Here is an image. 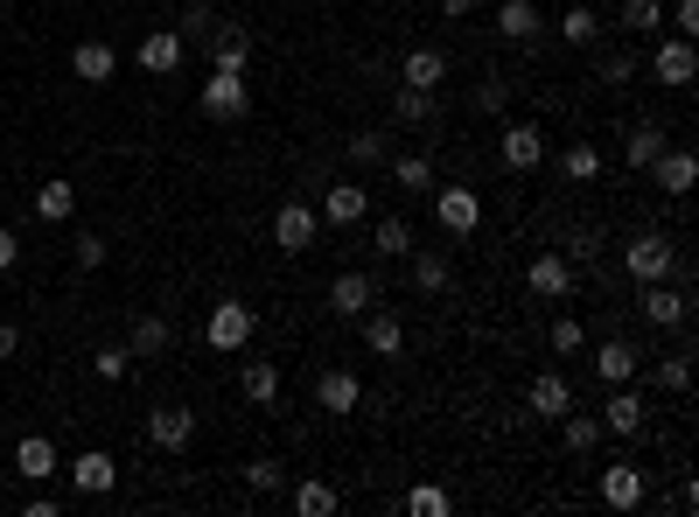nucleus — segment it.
<instances>
[{"label": "nucleus", "mask_w": 699, "mask_h": 517, "mask_svg": "<svg viewBox=\"0 0 699 517\" xmlns=\"http://www.w3.org/2000/svg\"><path fill=\"white\" fill-rule=\"evenodd\" d=\"M357 322H365V343H371V357H399V350H406V329H399V315L371 308V315H357Z\"/></svg>", "instance_id": "obj_26"}, {"label": "nucleus", "mask_w": 699, "mask_h": 517, "mask_svg": "<svg viewBox=\"0 0 699 517\" xmlns=\"http://www.w3.org/2000/svg\"><path fill=\"white\" fill-rule=\"evenodd\" d=\"M168 343H175V329H168L162 315H140V322H134V335H126V350H134V357H162Z\"/></svg>", "instance_id": "obj_31"}, {"label": "nucleus", "mask_w": 699, "mask_h": 517, "mask_svg": "<svg viewBox=\"0 0 699 517\" xmlns=\"http://www.w3.org/2000/svg\"><path fill=\"white\" fill-rule=\"evenodd\" d=\"M525 287H532L538 301H566V294H574V266H566L560 252H538L532 266H525Z\"/></svg>", "instance_id": "obj_14"}, {"label": "nucleus", "mask_w": 699, "mask_h": 517, "mask_svg": "<svg viewBox=\"0 0 699 517\" xmlns=\"http://www.w3.org/2000/svg\"><path fill=\"white\" fill-rule=\"evenodd\" d=\"M637 308H643V322H651V329H686L692 322V294L686 287H664V280H651Z\"/></svg>", "instance_id": "obj_8"}, {"label": "nucleus", "mask_w": 699, "mask_h": 517, "mask_svg": "<svg viewBox=\"0 0 699 517\" xmlns=\"http://www.w3.org/2000/svg\"><path fill=\"white\" fill-rule=\"evenodd\" d=\"M64 476H70V489H77V497H106V489L119 482V461H113L106 448H91V455L64 461Z\"/></svg>", "instance_id": "obj_9"}, {"label": "nucleus", "mask_w": 699, "mask_h": 517, "mask_svg": "<svg viewBox=\"0 0 699 517\" xmlns=\"http://www.w3.org/2000/svg\"><path fill=\"white\" fill-rule=\"evenodd\" d=\"M365 217H371V189H357V183H336V189H322V224L350 231V224H365Z\"/></svg>", "instance_id": "obj_15"}, {"label": "nucleus", "mask_w": 699, "mask_h": 517, "mask_svg": "<svg viewBox=\"0 0 699 517\" xmlns=\"http://www.w3.org/2000/svg\"><path fill=\"white\" fill-rule=\"evenodd\" d=\"M671 29H679L686 42H699V0H679V8H671Z\"/></svg>", "instance_id": "obj_51"}, {"label": "nucleus", "mask_w": 699, "mask_h": 517, "mask_svg": "<svg viewBox=\"0 0 699 517\" xmlns=\"http://www.w3.org/2000/svg\"><path fill=\"white\" fill-rule=\"evenodd\" d=\"M245 113H252L245 70H211V77H203V119H224V126H239Z\"/></svg>", "instance_id": "obj_2"}, {"label": "nucleus", "mask_w": 699, "mask_h": 517, "mask_svg": "<svg viewBox=\"0 0 699 517\" xmlns=\"http://www.w3.org/2000/svg\"><path fill=\"white\" fill-rule=\"evenodd\" d=\"M602 504L609 510H637L643 504V469H637V461H609V469H602Z\"/></svg>", "instance_id": "obj_19"}, {"label": "nucleus", "mask_w": 699, "mask_h": 517, "mask_svg": "<svg viewBox=\"0 0 699 517\" xmlns=\"http://www.w3.org/2000/svg\"><path fill=\"white\" fill-rule=\"evenodd\" d=\"M560 36L574 42V49H594V36H602V14H594V8H566V14H560Z\"/></svg>", "instance_id": "obj_37"}, {"label": "nucleus", "mask_w": 699, "mask_h": 517, "mask_svg": "<svg viewBox=\"0 0 699 517\" xmlns=\"http://www.w3.org/2000/svg\"><path fill=\"white\" fill-rule=\"evenodd\" d=\"M183 36H175V29H147L140 36V49H134V64L147 70V77H168V70H183Z\"/></svg>", "instance_id": "obj_11"}, {"label": "nucleus", "mask_w": 699, "mask_h": 517, "mask_svg": "<svg viewBox=\"0 0 699 517\" xmlns=\"http://www.w3.org/2000/svg\"><path fill=\"white\" fill-rule=\"evenodd\" d=\"M406 258H412V287H420V294H441L448 280H455L448 273V252H420V245H412Z\"/></svg>", "instance_id": "obj_28"}, {"label": "nucleus", "mask_w": 699, "mask_h": 517, "mask_svg": "<svg viewBox=\"0 0 699 517\" xmlns=\"http://www.w3.org/2000/svg\"><path fill=\"white\" fill-rule=\"evenodd\" d=\"M434 196V224L455 231V238H469V231L483 224V196L476 189H427Z\"/></svg>", "instance_id": "obj_7"}, {"label": "nucleus", "mask_w": 699, "mask_h": 517, "mask_svg": "<svg viewBox=\"0 0 699 517\" xmlns=\"http://www.w3.org/2000/svg\"><path fill=\"white\" fill-rule=\"evenodd\" d=\"M538 29H546V14H538L532 0H504L497 8V36L504 42H538Z\"/></svg>", "instance_id": "obj_22"}, {"label": "nucleus", "mask_w": 699, "mask_h": 517, "mask_svg": "<svg viewBox=\"0 0 699 517\" xmlns=\"http://www.w3.org/2000/svg\"><path fill=\"white\" fill-rule=\"evenodd\" d=\"M36 217H42V224H70V217H77V189H70V183H42V189H36Z\"/></svg>", "instance_id": "obj_30"}, {"label": "nucleus", "mask_w": 699, "mask_h": 517, "mask_svg": "<svg viewBox=\"0 0 699 517\" xmlns=\"http://www.w3.org/2000/svg\"><path fill=\"white\" fill-rule=\"evenodd\" d=\"M434 8H441L448 21H462V14H476V0H434Z\"/></svg>", "instance_id": "obj_53"}, {"label": "nucleus", "mask_w": 699, "mask_h": 517, "mask_svg": "<svg viewBox=\"0 0 699 517\" xmlns=\"http://www.w3.org/2000/svg\"><path fill=\"white\" fill-rule=\"evenodd\" d=\"M14 350H21V329H14V322H0V357H14Z\"/></svg>", "instance_id": "obj_54"}, {"label": "nucleus", "mask_w": 699, "mask_h": 517, "mask_svg": "<svg viewBox=\"0 0 699 517\" xmlns=\"http://www.w3.org/2000/svg\"><path fill=\"white\" fill-rule=\"evenodd\" d=\"M643 412H651V406H643L630 384H609V399H602V433H623V441H637V433H643Z\"/></svg>", "instance_id": "obj_12"}, {"label": "nucleus", "mask_w": 699, "mask_h": 517, "mask_svg": "<svg viewBox=\"0 0 699 517\" xmlns=\"http://www.w3.org/2000/svg\"><path fill=\"white\" fill-rule=\"evenodd\" d=\"M70 70L85 77V85H106V77L119 70V57H113L106 42H77V49H70Z\"/></svg>", "instance_id": "obj_27"}, {"label": "nucleus", "mask_w": 699, "mask_h": 517, "mask_svg": "<svg viewBox=\"0 0 699 517\" xmlns=\"http://www.w3.org/2000/svg\"><path fill=\"white\" fill-rule=\"evenodd\" d=\"M594 77H602V85H630L637 57H630V49H602V70H594Z\"/></svg>", "instance_id": "obj_47"}, {"label": "nucleus", "mask_w": 699, "mask_h": 517, "mask_svg": "<svg viewBox=\"0 0 699 517\" xmlns=\"http://www.w3.org/2000/svg\"><path fill=\"white\" fill-rule=\"evenodd\" d=\"M671 258H679V245L664 238V231H637V238L623 245V266L637 287H651V280H671Z\"/></svg>", "instance_id": "obj_1"}, {"label": "nucleus", "mask_w": 699, "mask_h": 517, "mask_svg": "<svg viewBox=\"0 0 699 517\" xmlns=\"http://www.w3.org/2000/svg\"><path fill=\"white\" fill-rule=\"evenodd\" d=\"M392 183L412 189V196H427L434 189V162H427V154H392Z\"/></svg>", "instance_id": "obj_33"}, {"label": "nucleus", "mask_w": 699, "mask_h": 517, "mask_svg": "<svg viewBox=\"0 0 699 517\" xmlns=\"http://www.w3.org/2000/svg\"><path fill=\"white\" fill-rule=\"evenodd\" d=\"M239 384H245V399H252V406H273V399H280V364L252 357V364L239 371Z\"/></svg>", "instance_id": "obj_29"}, {"label": "nucleus", "mask_w": 699, "mask_h": 517, "mask_svg": "<svg viewBox=\"0 0 699 517\" xmlns=\"http://www.w3.org/2000/svg\"><path fill=\"white\" fill-rule=\"evenodd\" d=\"M252 64V29L245 21H217L211 29V70H245Z\"/></svg>", "instance_id": "obj_17"}, {"label": "nucleus", "mask_w": 699, "mask_h": 517, "mask_svg": "<svg viewBox=\"0 0 699 517\" xmlns=\"http://www.w3.org/2000/svg\"><path fill=\"white\" fill-rule=\"evenodd\" d=\"M106 238H98V231H85V238H70V258H77V266H85V273H98V266H106Z\"/></svg>", "instance_id": "obj_48"}, {"label": "nucleus", "mask_w": 699, "mask_h": 517, "mask_svg": "<svg viewBox=\"0 0 699 517\" xmlns=\"http://www.w3.org/2000/svg\"><path fill=\"white\" fill-rule=\"evenodd\" d=\"M525 406L538 412V420H560V412L574 406V384H566L560 371H538V378H532V392H525Z\"/></svg>", "instance_id": "obj_21"}, {"label": "nucleus", "mask_w": 699, "mask_h": 517, "mask_svg": "<svg viewBox=\"0 0 699 517\" xmlns=\"http://www.w3.org/2000/svg\"><path fill=\"white\" fill-rule=\"evenodd\" d=\"M504 106H511V85H504V77H483V85H476V113L497 119Z\"/></svg>", "instance_id": "obj_49"}, {"label": "nucleus", "mask_w": 699, "mask_h": 517, "mask_svg": "<svg viewBox=\"0 0 699 517\" xmlns=\"http://www.w3.org/2000/svg\"><path fill=\"white\" fill-rule=\"evenodd\" d=\"M637 343H623V335H609V343L602 350H594V378H602V384H630L637 378Z\"/></svg>", "instance_id": "obj_20"}, {"label": "nucleus", "mask_w": 699, "mask_h": 517, "mask_svg": "<svg viewBox=\"0 0 699 517\" xmlns=\"http://www.w3.org/2000/svg\"><path fill=\"white\" fill-rule=\"evenodd\" d=\"M315 238H322V217L315 211H308V203H280V211H273V245L280 252H315Z\"/></svg>", "instance_id": "obj_5"}, {"label": "nucleus", "mask_w": 699, "mask_h": 517, "mask_svg": "<svg viewBox=\"0 0 699 517\" xmlns=\"http://www.w3.org/2000/svg\"><path fill=\"white\" fill-rule=\"evenodd\" d=\"M190 441H196V412H190V406H154V412H147V448L183 455Z\"/></svg>", "instance_id": "obj_6"}, {"label": "nucleus", "mask_w": 699, "mask_h": 517, "mask_svg": "<svg viewBox=\"0 0 699 517\" xmlns=\"http://www.w3.org/2000/svg\"><path fill=\"white\" fill-rule=\"evenodd\" d=\"M546 343H553V350H560V357H581V350H588V329H581V322H574V315H560V322H553V329H546Z\"/></svg>", "instance_id": "obj_45"}, {"label": "nucleus", "mask_w": 699, "mask_h": 517, "mask_svg": "<svg viewBox=\"0 0 699 517\" xmlns=\"http://www.w3.org/2000/svg\"><path fill=\"white\" fill-rule=\"evenodd\" d=\"M14 469H21V476H29V482H49V476H64V455H57V448H49V441H42V433H29V441H21V448H14Z\"/></svg>", "instance_id": "obj_23"}, {"label": "nucleus", "mask_w": 699, "mask_h": 517, "mask_svg": "<svg viewBox=\"0 0 699 517\" xmlns=\"http://www.w3.org/2000/svg\"><path fill=\"white\" fill-rule=\"evenodd\" d=\"M336 504H343V497H336V482H322V476L294 482V510H301V517H329Z\"/></svg>", "instance_id": "obj_32"}, {"label": "nucleus", "mask_w": 699, "mask_h": 517, "mask_svg": "<svg viewBox=\"0 0 699 517\" xmlns=\"http://www.w3.org/2000/svg\"><path fill=\"white\" fill-rule=\"evenodd\" d=\"M211 29H217V14H211V8H190L175 36H183V42H211Z\"/></svg>", "instance_id": "obj_50"}, {"label": "nucleus", "mask_w": 699, "mask_h": 517, "mask_svg": "<svg viewBox=\"0 0 699 517\" xmlns=\"http://www.w3.org/2000/svg\"><path fill=\"white\" fill-rule=\"evenodd\" d=\"M91 371H98V378H106V384H119L126 371H134V350H126V343H106V350H98V357H91Z\"/></svg>", "instance_id": "obj_44"}, {"label": "nucleus", "mask_w": 699, "mask_h": 517, "mask_svg": "<svg viewBox=\"0 0 699 517\" xmlns=\"http://www.w3.org/2000/svg\"><path fill=\"white\" fill-rule=\"evenodd\" d=\"M343 154H350L357 168H378V162H385V134H350V140H343Z\"/></svg>", "instance_id": "obj_46"}, {"label": "nucleus", "mask_w": 699, "mask_h": 517, "mask_svg": "<svg viewBox=\"0 0 699 517\" xmlns=\"http://www.w3.org/2000/svg\"><path fill=\"white\" fill-rule=\"evenodd\" d=\"M0 8H8V0H0Z\"/></svg>", "instance_id": "obj_55"}, {"label": "nucleus", "mask_w": 699, "mask_h": 517, "mask_svg": "<svg viewBox=\"0 0 699 517\" xmlns=\"http://www.w3.org/2000/svg\"><path fill=\"white\" fill-rule=\"evenodd\" d=\"M14 258H21V238H14V231H8V224H0V273H8V266H14Z\"/></svg>", "instance_id": "obj_52"}, {"label": "nucleus", "mask_w": 699, "mask_h": 517, "mask_svg": "<svg viewBox=\"0 0 699 517\" xmlns=\"http://www.w3.org/2000/svg\"><path fill=\"white\" fill-rule=\"evenodd\" d=\"M560 441H566V455L602 448V412H574V406H566V412H560Z\"/></svg>", "instance_id": "obj_25"}, {"label": "nucleus", "mask_w": 699, "mask_h": 517, "mask_svg": "<svg viewBox=\"0 0 699 517\" xmlns=\"http://www.w3.org/2000/svg\"><path fill=\"white\" fill-rule=\"evenodd\" d=\"M392 119H399V126H427V119H434V91H412V85H399V98H392Z\"/></svg>", "instance_id": "obj_39"}, {"label": "nucleus", "mask_w": 699, "mask_h": 517, "mask_svg": "<svg viewBox=\"0 0 699 517\" xmlns=\"http://www.w3.org/2000/svg\"><path fill=\"white\" fill-rule=\"evenodd\" d=\"M658 384H664V392H692V350L658 357Z\"/></svg>", "instance_id": "obj_40"}, {"label": "nucleus", "mask_w": 699, "mask_h": 517, "mask_svg": "<svg viewBox=\"0 0 699 517\" xmlns=\"http://www.w3.org/2000/svg\"><path fill=\"white\" fill-rule=\"evenodd\" d=\"M406 510H412V517H448L455 497H448L441 482H412V489H406Z\"/></svg>", "instance_id": "obj_36"}, {"label": "nucleus", "mask_w": 699, "mask_h": 517, "mask_svg": "<svg viewBox=\"0 0 699 517\" xmlns=\"http://www.w3.org/2000/svg\"><path fill=\"white\" fill-rule=\"evenodd\" d=\"M538 162H546V134H538L532 119H511V126H504V168L525 175V168H538Z\"/></svg>", "instance_id": "obj_16"}, {"label": "nucleus", "mask_w": 699, "mask_h": 517, "mask_svg": "<svg viewBox=\"0 0 699 517\" xmlns=\"http://www.w3.org/2000/svg\"><path fill=\"white\" fill-rule=\"evenodd\" d=\"M651 77L664 91H686L692 77H699V49L686 42V36H658V49H651Z\"/></svg>", "instance_id": "obj_3"}, {"label": "nucleus", "mask_w": 699, "mask_h": 517, "mask_svg": "<svg viewBox=\"0 0 699 517\" xmlns=\"http://www.w3.org/2000/svg\"><path fill=\"white\" fill-rule=\"evenodd\" d=\"M378 252L385 258H406L412 252V224L406 217H378Z\"/></svg>", "instance_id": "obj_42"}, {"label": "nucleus", "mask_w": 699, "mask_h": 517, "mask_svg": "<svg viewBox=\"0 0 699 517\" xmlns=\"http://www.w3.org/2000/svg\"><path fill=\"white\" fill-rule=\"evenodd\" d=\"M560 175H566V183H594V175H602V154H594L588 140H574L560 154Z\"/></svg>", "instance_id": "obj_38"}, {"label": "nucleus", "mask_w": 699, "mask_h": 517, "mask_svg": "<svg viewBox=\"0 0 699 517\" xmlns=\"http://www.w3.org/2000/svg\"><path fill=\"white\" fill-rule=\"evenodd\" d=\"M252 329H259V315H252V301H211V350H245L252 343Z\"/></svg>", "instance_id": "obj_4"}, {"label": "nucleus", "mask_w": 699, "mask_h": 517, "mask_svg": "<svg viewBox=\"0 0 699 517\" xmlns=\"http://www.w3.org/2000/svg\"><path fill=\"white\" fill-rule=\"evenodd\" d=\"M615 29H630V36H658V29H664V8H658V0H623Z\"/></svg>", "instance_id": "obj_35"}, {"label": "nucleus", "mask_w": 699, "mask_h": 517, "mask_svg": "<svg viewBox=\"0 0 699 517\" xmlns=\"http://www.w3.org/2000/svg\"><path fill=\"white\" fill-rule=\"evenodd\" d=\"M288 482V469H280L273 455H259V461H245V489H259V497H273V489Z\"/></svg>", "instance_id": "obj_43"}, {"label": "nucleus", "mask_w": 699, "mask_h": 517, "mask_svg": "<svg viewBox=\"0 0 699 517\" xmlns=\"http://www.w3.org/2000/svg\"><path fill=\"white\" fill-rule=\"evenodd\" d=\"M643 175H651V183H658L664 196H692V183H699V154H686V147H664V154H658V162L643 168Z\"/></svg>", "instance_id": "obj_10"}, {"label": "nucleus", "mask_w": 699, "mask_h": 517, "mask_svg": "<svg viewBox=\"0 0 699 517\" xmlns=\"http://www.w3.org/2000/svg\"><path fill=\"white\" fill-rule=\"evenodd\" d=\"M441 77H448L441 49H412V57L399 64V85H412V91H441Z\"/></svg>", "instance_id": "obj_24"}, {"label": "nucleus", "mask_w": 699, "mask_h": 517, "mask_svg": "<svg viewBox=\"0 0 699 517\" xmlns=\"http://www.w3.org/2000/svg\"><path fill=\"white\" fill-rule=\"evenodd\" d=\"M658 154H664V134H658V126H630V134H623V162H630V168H651Z\"/></svg>", "instance_id": "obj_34"}, {"label": "nucleus", "mask_w": 699, "mask_h": 517, "mask_svg": "<svg viewBox=\"0 0 699 517\" xmlns=\"http://www.w3.org/2000/svg\"><path fill=\"white\" fill-rule=\"evenodd\" d=\"M560 258H566V266H594V258H602V231H588V224L566 231V252Z\"/></svg>", "instance_id": "obj_41"}, {"label": "nucleus", "mask_w": 699, "mask_h": 517, "mask_svg": "<svg viewBox=\"0 0 699 517\" xmlns=\"http://www.w3.org/2000/svg\"><path fill=\"white\" fill-rule=\"evenodd\" d=\"M315 406L336 412V420H343V412H357V406H365V384H357V371H322V378H315Z\"/></svg>", "instance_id": "obj_18"}, {"label": "nucleus", "mask_w": 699, "mask_h": 517, "mask_svg": "<svg viewBox=\"0 0 699 517\" xmlns=\"http://www.w3.org/2000/svg\"><path fill=\"white\" fill-rule=\"evenodd\" d=\"M329 308H336L343 322L371 315V308H378V280H371V273H336V287H329Z\"/></svg>", "instance_id": "obj_13"}]
</instances>
